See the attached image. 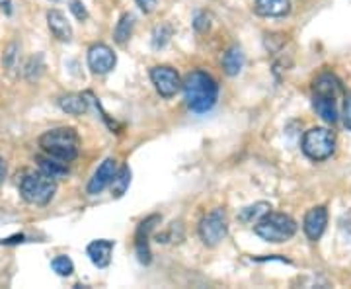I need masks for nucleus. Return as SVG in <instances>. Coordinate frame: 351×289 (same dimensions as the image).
I'll use <instances>...</instances> for the list:
<instances>
[{
    "instance_id": "16",
    "label": "nucleus",
    "mask_w": 351,
    "mask_h": 289,
    "mask_svg": "<svg viewBox=\"0 0 351 289\" xmlns=\"http://www.w3.org/2000/svg\"><path fill=\"white\" fill-rule=\"evenodd\" d=\"M39 164V170L41 172H45L47 176H51L53 180H59V178H64L69 174V166L63 161H59V159H53V157H39L38 159Z\"/></svg>"
},
{
    "instance_id": "10",
    "label": "nucleus",
    "mask_w": 351,
    "mask_h": 289,
    "mask_svg": "<svg viewBox=\"0 0 351 289\" xmlns=\"http://www.w3.org/2000/svg\"><path fill=\"white\" fill-rule=\"evenodd\" d=\"M115 172H117V161H115V159H106V161L98 166V170L94 172V176L90 178V182H88L86 186L88 194H90V196H98V194H101L106 186L112 184Z\"/></svg>"
},
{
    "instance_id": "15",
    "label": "nucleus",
    "mask_w": 351,
    "mask_h": 289,
    "mask_svg": "<svg viewBox=\"0 0 351 289\" xmlns=\"http://www.w3.org/2000/svg\"><path fill=\"white\" fill-rule=\"evenodd\" d=\"M244 63H246V57H244L242 47H239V45H232L223 55V71H225L226 76L240 75V71L244 69Z\"/></svg>"
},
{
    "instance_id": "3",
    "label": "nucleus",
    "mask_w": 351,
    "mask_h": 289,
    "mask_svg": "<svg viewBox=\"0 0 351 289\" xmlns=\"http://www.w3.org/2000/svg\"><path fill=\"white\" fill-rule=\"evenodd\" d=\"M254 233L260 237V239L267 240V242H274V244H281V242H287L289 239L295 237L297 233V223L293 217H289L285 213H269L262 217L256 227H254Z\"/></svg>"
},
{
    "instance_id": "34",
    "label": "nucleus",
    "mask_w": 351,
    "mask_h": 289,
    "mask_svg": "<svg viewBox=\"0 0 351 289\" xmlns=\"http://www.w3.org/2000/svg\"><path fill=\"white\" fill-rule=\"evenodd\" d=\"M51 2H59V0H51Z\"/></svg>"
},
{
    "instance_id": "12",
    "label": "nucleus",
    "mask_w": 351,
    "mask_h": 289,
    "mask_svg": "<svg viewBox=\"0 0 351 289\" xmlns=\"http://www.w3.org/2000/svg\"><path fill=\"white\" fill-rule=\"evenodd\" d=\"M47 25H49L51 34H53L55 39L64 41V43H69L73 39V25H71V22L66 20V16L61 10L53 8V10L47 12Z\"/></svg>"
},
{
    "instance_id": "22",
    "label": "nucleus",
    "mask_w": 351,
    "mask_h": 289,
    "mask_svg": "<svg viewBox=\"0 0 351 289\" xmlns=\"http://www.w3.org/2000/svg\"><path fill=\"white\" fill-rule=\"evenodd\" d=\"M129 184H131V170H129V166H123V168H119L115 172V176L112 180L113 198H121L127 192V188H129Z\"/></svg>"
},
{
    "instance_id": "1",
    "label": "nucleus",
    "mask_w": 351,
    "mask_h": 289,
    "mask_svg": "<svg viewBox=\"0 0 351 289\" xmlns=\"http://www.w3.org/2000/svg\"><path fill=\"white\" fill-rule=\"evenodd\" d=\"M182 89L186 94L188 108L195 113L209 112L219 98V84L205 71H191L182 82Z\"/></svg>"
},
{
    "instance_id": "2",
    "label": "nucleus",
    "mask_w": 351,
    "mask_h": 289,
    "mask_svg": "<svg viewBox=\"0 0 351 289\" xmlns=\"http://www.w3.org/2000/svg\"><path fill=\"white\" fill-rule=\"evenodd\" d=\"M39 147L43 149L45 154H49L53 159L71 163L78 157L80 139H78V133L73 127H57V129L45 131L39 137Z\"/></svg>"
},
{
    "instance_id": "32",
    "label": "nucleus",
    "mask_w": 351,
    "mask_h": 289,
    "mask_svg": "<svg viewBox=\"0 0 351 289\" xmlns=\"http://www.w3.org/2000/svg\"><path fill=\"white\" fill-rule=\"evenodd\" d=\"M4 244H16V242H24V235H16V237H12V239H6L2 240Z\"/></svg>"
},
{
    "instance_id": "28",
    "label": "nucleus",
    "mask_w": 351,
    "mask_h": 289,
    "mask_svg": "<svg viewBox=\"0 0 351 289\" xmlns=\"http://www.w3.org/2000/svg\"><path fill=\"white\" fill-rule=\"evenodd\" d=\"M71 12L75 14V18L80 22H84L88 18V10L84 8L82 0H71Z\"/></svg>"
},
{
    "instance_id": "31",
    "label": "nucleus",
    "mask_w": 351,
    "mask_h": 289,
    "mask_svg": "<svg viewBox=\"0 0 351 289\" xmlns=\"http://www.w3.org/2000/svg\"><path fill=\"white\" fill-rule=\"evenodd\" d=\"M4 178H6V163H4V159L0 157V184L4 182Z\"/></svg>"
},
{
    "instance_id": "7",
    "label": "nucleus",
    "mask_w": 351,
    "mask_h": 289,
    "mask_svg": "<svg viewBox=\"0 0 351 289\" xmlns=\"http://www.w3.org/2000/svg\"><path fill=\"white\" fill-rule=\"evenodd\" d=\"M151 80L152 84H154V89H156V92L162 98H172L182 89L180 75L176 73L172 67H166V65H162V67H152Z\"/></svg>"
},
{
    "instance_id": "18",
    "label": "nucleus",
    "mask_w": 351,
    "mask_h": 289,
    "mask_svg": "<svg viewBox=\"0 0 351 289\" xmlns=\"http://www.w3.org/2000/svg\"><path fill=\"white\" fill-rule=\"evenodd\" d=\"M61 110L71 115H80L88 110V100L86 94H66L59 100Z\"/></svg>"
},
{
    "instance_id": "27",
    "label": "nucleus",
    "mask_w": 351,
    "mask_h": 289,
    "mask_svg": "<svg viewBox=\"0 0 351 289\" xmlns=\"http://www.w3.org/2000/svg\"><path fill=\"white\" fill-rule=\"evenodd\" d=\"M193 27H195V32H199V34L209 32V27H211V16L207 12H197L195 14V18H193Z\"/></svg>"
},
{
    "instance_id": "29",
    "label": "nucleus",
    "mask_w": 351,
    "mask_h": 289,
    "mask_svg": "<svg viewBox=\"0 0 351 289\" xmlns=\"http://www.w3.org/2000/svg\"><path fill=\"white\" fill-rule=\"evenodd\" d=\"M343 126L351 131V92L346 94V102H343Z\"/></svg>"
},
{
    "instance_id": "19",
    "label": "nucleus",
    "mask_w": 351,
    "mask_h": 289,
    "mask_svg": "<svg viewBox=\"0 0 351 289\" xmlns=\"http://www.w3.org/2000/svg\"><path fill=\"white\" fill-rule=\"evenodd\" d=\"M133 27H135V16L129 12L123 14V16L119 18L117 25H115V32H113V39H115V43L125 45L127 41L131 39V36H133Z\"/></svg>"
},
{
    "instance_id": "8",
    "label": "nucleus",
    "mask_w": 351,
    "mask_h": 289,
    "mask_svg": "<svg viewBox=\"0 0 351 289\" xmlns=\"http://www.w3.org/2000/svg\"><path fill=\"white\" fill-rule=\"evenodd\" d=\"M117 63L115 53L104 43H96L88 49V67L94 75H108Z\"/></svg>"
},
{
    "instance_id": "4",
    "label": "nucleus",
    "mask_w": 351,
    "mask_h": 289,
    "mask_svg": "<svg viewBox=\"0 0 351 289\" xmlns=\"http://www.w3.org/2000/svg\"><path fill=\"white\" fill-rule=\"evenodd\" d=\"M57 192V184L45 172H29L20 182V194L32 205H47Z\"/></svg>"
},
{
    "instance_id": "25",
    "label": "nucleus",
    "mask_w": 351,
    "mask_h": 289,
    "mask_svg": "<svg viewBox=\"0 0 351 289\" xmlns=\"http://www.w3.org/2000/svg\"><path fill=\"white\" fill-rule=\"evenodd\" d=\"M160 223V215H151V217H147L145 221H141V225L137 229V237L135 239H145L149 240L151 237V233L154 231V227Z\"/></svg>"
},
{
    "instance_id": "11",
    "label": "nucleus",
    "mask_w": 351,
    "mask_h": 289,
    "mask_svg": "<svg viewBox=\"0 0 351 289\" xmlns=\"http://www.w3.org/2000/svg\"><path fill=\"white\" fill-rule=\"evenodd\" d=\"M115 248V242L108 239H98L92 240L88 244V256L92 260V264L98 266V268H108L110 262H112V252Z\"/></svg>"
},
{
    "instance_id": "24",
    "label": "nucleus",
    "mask_w": 351,
    "mask_h": 289,
    "mask_svg": "<svg viewBox=\"0 0 351 289\" xmlns=\"http://www.w3.org/2000/svg\"><path fill=\"white\" fill-rule=\"evenodd\" d=\"M51 268L59 274V276H71L73 272H75V264H73V260L69 258V256H57V258H53V262H51Z\"/></svg>"
},
{
    "instance_id": "23",
    "label": "nucleus",
    "mask_w": 351,
    "mask_h": 289,
    "mask_svg": "<svg viewBox=\"0 0 351 289\" xmlns=\"http://www.w3.org/2000/svg\"><path fill=\"white\" fill-rule=\"evenodd\" d=\"M43 71H45L43 57H41V55H34V57H29V59H27V63H25L24 76L29 80V82H34V80H39V78H41Z\"/></svg>"
},
{
    "instance_id": "13",
    "label": "nucleus",
    "mask_w": 351,
    "mask_h": 289,
    "mask_svg": "<svg viewBox=\"0 0 351 289\" xmlns=\"http://www.w3.org/2000/svg\"><path fill=\"white\" fill-rule=\"evenodd\" d=\"M254 12L262 18H283L291 12V0H256Z\"/></svg>"
},
{
    "instance_id": "9",
    "label": "nucleus",
    "mask_w": 351,
    "mask_h": 289,
    "mask_svg": "<svg viewBox=\"0 0 351 289\" xmlns=\"http://www.w3.org/2000/svg\"><path fill=\"white\" fill-rule=\"evenodd\" d=\"M326 225H328V211L324 205H318V207L308 209L306 215H304V221H302L304 235L308 237V240H314V242L324 235Z\"/></svg>"
},
{
    "instance_id": "21",
    "label": "nucleus",
    "mask_w": 351,
    "mask_h": 289,
    "mask_svg": "<svg viewBox=\"0 0 351 289\" xmlns=\"http://www.w3.org/2000/svg\"><path fill=\"white\" fill-rule=\"evenodd\" d=\"M174 36V27L172 24H168V22H162V24L154 25V30H152V49H162L166 47L168 43H170V39Z\"/></svg>"
},
{
    "instance_id": "6",
    "label": "nucleus",
    "mask_w": 351,
    "mask_h": 289,
    "mask_svg": "<svg viewBox=\"0 0 351 289\" xmlns=\"http://www.w3.org/2000/svg\"><path fill=\"white\" fill-rule=\"evenodd\" d=\"M228 233V219L223 209H213L207 213L199 223V237L207 246H217L226 239Z\"/></svg>"
},
{
    "instance_id": "14",
    "label": "nucleus",
    "mask_w": 351,
    "mask_h": 289,
    "mask_svg": "<svg viewBox=\"0 0 351 289\" xmlns=\"http://www.w3.org/2000/svg\"><path fill=\"white\" fill-rule=\"evenodd\" d=\"M313 108L326 124H336L338 122V108H336V98L326 96V94H316L313 96Z\"/></svg>"
},
{
    "instance_id": "5",
    "label": "nucleus",
    "mask_w": 351,
    "mask_h": 289,
    "mask_svg": "<svg viewBox=\"0 0 351 289\" xmlns=\"http://www.w3.org/2000/svg\"><path fill=\"white\" fill-rule=\"evenodd\" d=\"M301 149L311 161H326L336 151V135L326 127H313L304 133Z\"/></svg>"
},
{
    "instance_id": "33",
    "label": "nucleus",
    "mask_w": 351,
    "mask_h": 289,
    "mask_svg": "<svg viewBox=\"0 0 351 289\" xmlns=\"http://www.w3.org/2000/svg\"><path fill=\"white\" fill-rule=\"evenodd\" d=\"M10 4V0H0V8H4V6H8Z\"/></svg>"
},
{
    "instance_id": "26",
    "label": "nucleus",
    "mask_w": 351,
    "mask_h": 289,
    "mask_svg": "<svg viewBox=\"0 0 351 289\" xmlns=\"http://www.w3.org/2000/svg\"><path fill=\"white\" fill-rule=\"evenodd\" d=\"M18 53H20L18 43H10V45L6 47L4 55H2V65H4V69L12 71L14 67H16V61H18Z\"/></svg>"
},
{
    "instance_id": "20",
    "label": "nucleus",
    "mask_w": 351,
    "mask_h": 289,
    "mask_svg": "<svg viewBox=\"0 0 351 289\" xmlns=\"http://www.w3.org/2000/svg\"><path fill=\"white\" fill-rule=\"evenodd\" d=\"M271 211V205L267 203V201H258V203H254V205H248V207H244L242 211L239 213V219L242 223H258L262 217Z\"/></svg>"
},
{
    "instance_id": "17",
    "label": "nucleus",
    "mask_w": 351,
    "mask_h": 289,
    "mask_svg": "<svg viewBox=\"0 0 351 289\" xmlns=\"http://www.w3.org/2000/svg\"><path fill=\"white\" fill-rule=\"evenodd\" d=\"M314 92L338 98V94L341 92V84H339V80L332 73H322L314 80Z\"/></svg>"
},
{
    "instance_id": "30",
    "label": "nucleus",
    "mask_w": 351,
    "mask_h": 289,
    "mask_svg": "<svg viewBox=\"0 0 351 289\" xmlns=\"http://www.w3.org/2000/svg\"><path fill=\"white\" fill-rule=\"evenodd\" d=\"M135 2H137V6L145 14L154 12L156 10V4H158V0H135Z\"/></svg>"
}]
</instances>
